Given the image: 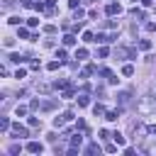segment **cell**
Instances as JSON below:
<instances>
[{
  "label": "cell",
  "mask_w": 156,
  "mask_h": 156,
  "mask_svg": "<svg viewBox=\"0 0 156 156\" xmlns=\"http://www.w3.org/2000/svg\"><path fill=\"white\" fill-rule=\"evenodd\" d=\"M83 2H85V5H90V2H95V0H83Z\"/></svg>",
  "instance_id": "32"
},
{
  "label": "cell",
  "mask_w": 156,
  "mask_h": 156,
  "mask_svg": "<svg viewBox=\"0 0 156 156\" xmlns=\"http://www.w3.org/2000/svg\"><path fill=\"white\" fill-rule=\"evenodd\" d=\"M83 41H95V34H93V32H85V34H83Z\"/></svg>",
  "instance_id": "17"
},
{
  "label": "cell",
  "mask_w": 156,
  "mask_h": 156,
  "mask_svg": "<svg viewBox=\"0 0 156 156\" xmlns=\"http://www.w3.org/2000/svg\"><path fill=\"white\" fill-rule=\"evenodd\" d=\"M112 139H115V141H117V144H124V136H122V134H119V132H115V134H112Z\"/></svg>",
  "instance_id": "22"
},
{
  "label": "cell",
  "mask_w": 156,
  "mask_h": 156,
  "mask_svg": "<svg viewBox=\"0 0 156 156\" xmlns=\"http://www.w3.org/2000/svg\"><path fill=\"white\" fill-rule=\"evenodd\" d=\"M10 61H15V63H20V61H24V56H20V54H12V56H10Z\"/></svg>",
  "instance_id": "25"
},
{
  "label": "cell",
  "mask_w": 156,
  "mask_h": 156,
  "mask_svg": "<svg viewBox=\"0 0 156 156\" xmlns=\"http://www.w3.org/2000/svg\"><path fill=\"white\" fill-rule=\"evenodd\" d=\"M27 151H29V154H41L44 146H41L39 141H27Z\"/></svg>",
  "instance_id": "1"
},
{
  "label": "cell",
  "mask_w": 156,
  "mask_h": 156,
  "mask_svg": "<svg viewBox=\"0 0 156 156\" xmlns=\"http://www.w3.org/2000/svg\"><path fill=\"white\" fill-rule=\"evenodd\" d=\"M95 71H98V68H95V66H93V63H88V66H85V71H83V76H80V78H85V76H90V73H95Z\"/></svg>",
  "instance_id": "9"
},
{
  "label": "cell",
  "mask_w": 156,
  "mask_h": 156,
  "mask_svg": "<svg viewBox=\"0 0 156 156\" xmlns=\"http://www.w3.org/2000/svg\"><path fill=\"white\" fill-rule=\"evenodd\" d=\"M37 90H39V93H49V85H46V83H37Z\"/></svg>",
  "instance_id": "19"
},
{
  "label": "cell",
  "mask_w": 156,
  "mask_h": 156,
  "mask_svg": "<svg viewBox=\"0 0 156 156\" xmlns=\"http://www.w3.org/2000/svg\"><path fill=\"white\" fill-rule=\"evenodd\" d=\"M122 76H134V66L132 63H124L122 66Z\"/></svg>",
  "instance_id": "5"
},
{
  "label": "cell",
  "mask_w": 156,
  "mask_h": 156,
  "mask_svg": "<svg viewBox=\"0 0 156 156\" xmlns=\"http://www.w3.org/2000/svg\"><path fill=\"white\" fill-rule=\"evenodd\" d=\"M73 44H76V37L73 34H66L63 37V46H73Z\"/></svg>",
  "instance_id": "7"
},
{
  "label": "cell",
  "mask_w": 156,
  "mask_h": 156,
  "mask_svg": "<svg viewBox=\"0 0 156 156\" xmlns=\"http://www.w3.org/2000/svg\"><path fill=\"white\" fill-rule=\"evenodd\" d=\"M17 34H20V39H32V34H29V29H27V27H20V32H17Z\"/></svg>",
  "instance_id": "6"
},
{
  "label": "cell",
  "mask_w": 156,
  "mask_h": 156,
  "mask_svg": "<svg viewBox=\"0 0 156 156\" xmlns=\"http://www.w3.org/2000/svg\"><path fill=\"white\" fill-rule=\"evenodd\" d=\"M61 63H63V61H51V63H49V66H46V68H49V71H56V68H58V66H61Z\"/></svg>",
  "instance_id": "18"
},
{
  "label": "cell",
  "mask_w": 156,
  "mask_h": 156,
  "mask_svg": "<svg viewBox=\"0 0 156 156\" xmlns=\"http://www.w3.org/2000/svg\"><path fill=\"white\" fill-rule=\"evenodd\" d=\"M93 112H95V115H105V107H102V105H100V102H98V105H95V107H93Z\"/></svg>",
  "instance_id": "20"
},
{
  "label": "cell",
  "mask_w": 156,
  "mask_h": 156,
  "mask_svg": "<svg viewBox=\"0 0 156 156\" xmlns=\"http://www.w3.org/2000/svg\"><path fill=\"white\" fill-rule=\"evenodd\" d=\"M105 12H107V15H119V12H122V7H119L117 2H110V5L105 7Z\"/></svg>",
  "instance_id": "3"
},
{
  "label": "cell",
  "mask_w": 156,
  "mask_h": 156,
  "mask_svg": "<svg viewBox=\"0 0 156 156\" xmlns=\"http://www.w3.org/2000/svg\"><path fill=\"white\" fill-rule=\"evenodd\" d=\"M151 93H154V95H156V80H154V83H151Z\"/></svg>",
  "instance_id": "31"
},
{
  "label": "cell",
  "mask_w": 156,
  "mask_h": 156,
  "mask_svg": "<svg viewBox=\"0 0 156 156\" xmlns=\"http://www.w3.org/2000/svg\"><path fill=\"white\" fill-rule=\"evenodd\" d=\"M139 49H144V51L151 49V41H149V39H141V41H139Z\"/></svg>",
  "instance_id": "14"
},
{
  "label": "cell",
  "mask_w": 156,
  "mask_h": 156,
  "mask_svg": "<svg viewBox=\"0 0 156 156\" xmlns=\"http://www.w3.org/2000/svg\"><path fill=\"white\" fill-rule=\"evenodd\" d=\"M10 154L17 156V154H20V144H12V146H10Z\"/></svg>",
  "instance_id": "26"
},
{
  "label": "cell",
  "mask_w": 156,
  "mask_h": 156,
  "mask_svg": "<svg viewBox=\"0 0 156 156\" xmlns=\"http://www.w3.org/2000/svg\"><path fill=\"white\" fill-rule=\"evenodd\" d=\"M80 141H83V136H80V134H73V136H71V146H76V149H78V146H80Z\"/></svg>",
  "instance_id": "8"
},
{
  "label": "cell",
  "mask_w": 156,
  "mask_h": 156,
  "mask_svg": "<svg viewBox=\"0 0 156 156\" xmlns=\"http://www.w3.org/2000/svg\"><path fill=\"white\" fill-rule=\"evenodd\" d=\"M12 2H15V0H5V5H12Z\"/></svg>",
  "instance_id": "33"
},
{
  "label": "cell",
  "mask_w": 156,
  "mask_h": 156,
  "mask_svg": "<svg viewBox=\"0 0 156 156\" xmlns=\"http://www.w3.org/2000/svg\"><path fill=\"white\" fill-rule=\"evenodd\" d=\"M117 117H119V110H110V112H105V119H107V122H115Z\"/></svg>",
  "instance_id": "4"
},
{
  "label": "cell",
  "mask_w": 156,
  "mask_h": 156,
  "mask_svg": "<svg viewBox=\"0 0 156 156\" xmlns=\"http://www.w3.org/2000/svg\"><path fill=\"white\" fill-rule=\"evenodd\" d=\"M12 134H15V136H27L29 132H27V127H22V124H12Z\"/></svg>",
  "instance_id": "2"
},
{
  "label": "cell",
  "mask_w": 156,
  "mask_h": 156,
  "mask_svg": "<svg viewBox=\"0 0 156 156\" xmlns=\"http://www.w3.org/2000/svg\"><path fill=\"white\" fill-rule=\"evenodd\" d=\"M117 98H119V105H127L129 102V93H119Z\"/></svg>",
  "instance_id": "11"
},
{
  "label": "cell",
  "mask_w": 156,
  "mask_h": 156,
  "mask_svg": "<svg viewBox=\"0 0 156 156\" xmlns=\"http://www.w3.org/2000/svg\"><path fill=\"white\" fill-rule=\"evenodd\" d=\"M154 32H156V27H154Z\"/></svg>",
  "instance_id": "34"
},
{
  "label": "cell",
  "mask_w": 156,
  "mask_h": 156,
  "mask_svg": "<svg viewBox=\"0 0 156 156\" xmlns=\"http://www.w3.org/2000/svg\"><path fill=\"white\" fill-rule=\"evenodd\" d=\"M44 32H46V34H54V32H56V27H54V24H46V27H44Z\"/></svg>",
  "instance_id": "27"
},
{
  "label": "cell",
  "mask_w": 156,
  "mask_h": 156,
  "mask_svg": "<svg viewBox=\"0 0 156 156\" xmlns=\"http://www.w3.org/2000/svg\"><path fill=\"white\" fill-rule=\"evenodd\" d=\"M78 105H80V107L90 105V98H88V95H78Z\"/></svg>",
  "instance_id": "10"
},
{
  "label": "cell",
  "mask_w": 156,
  "mask_h": 156,
  "mask_svg": "<svg viewBox=\"0 0 156 156\" xmlns=\"http://www.w3.org/2000/svg\"><path fill=\"white\" fill-rule=\"evenodd\" d=\"M68 7H71V10H76V7H78V0H68Z\"/></svg>",
  "instance_id": "29"
},
{
  "label": "cell",
  "mask_w": 156,
  "mask_h": 156,
  "mask_svg": "<svg viewBox=\"0 0 156 156\" xmlns=\"http://www.w3.org/2000/svg\"><path fill=\"white\" fill-rule=\"evenodd\" d=\"M141 5H144V7H151V5H154V0H141Z\"/></svg>",
  "instance_id": "30"
},
{
  "label": "cell",
  "mask_w": 156,
  "mask_h": 156,
  "mask_svg": "<svg viewBox=\"0 0 156 156\" xmlns=\"http://www.w3.org/2000/svg\"><path fill=\"white\" fill-rule=\"evenodd\" d=\"M76 58H88V49H78L76 51Z\"/></svg>",
  "instance_id": "16"
},
{
  "label": "cell",
  "mask_w": 156,
  "mask_h": 156,
  "mask_svg": "<svg viewBox=\"0 0 156 156\" xmlns=\"http://www.w3.org/2000/svg\"><path fill=\"white\" fill-rule=\"evenodd\" d=\"M29 127H41V119H37V117H29Z\"/></svg>",
  "instance_id": "21"
},
{
  "label": "cell",
  "mask_w": 156,
  "mask_h": 156,
  "mask_svg": "<svg viewBox=\"0 0 156 156\" xmlns=\"http://www.w3.org/2000/svg\"><path fill=\"white\" fill-rule=\"evenodd\" d=\"M15 115H17V117H24V115H27V107H24V105H17Z\"/></svg>",
  "instance_id": "12"
},
{
  "label": "cell",
  "mask_w": 156,
  "mask_h": 156,
  "mask_svg": "<svg viewBox=\"0 0 156 156\" xmlns=\"http://www.w3.org/2000/svg\"><path fill=\"white\" fill-rule=\"evenodd\" d=\"M0 129H2V132L10 129V119H7V117H0Z\"/></svg>",
  "instance_id": "13"
},
{
  "label": "cell",
  "mask_w": 156,
  "mask_h": 156,
  "mask_svg": "<svg viewBox=\"0 0 156 156\" xmlns=\"http://www.w3.org/2000/svg\"><path fill=\"white\" fill-rule=\"evenodd\" d=\"M56 58H58V61H66V51L58 49V51H56Z\"/></svg>",
  "instance_id": "24"
},
{
  "label": "cell",
  "mask_w": 156,
  "mask_h": 156,
  "mask_svg": "<svg viewBox=\"0 0 156 156\" xmlns=\"http://www.w3.org/2000/svg\"><path fill=\"white\" fill-rule=\"evenodd\" d=\"M95 151H100V146H98V144H90V146L85 149V154H95Z\"/></svg>",
  "instance_id": "23"
},
{
  "label": "cell",
  "mask_w": 156,
  "mask_h": 156,
  "mask_svg": "<svg viewBox=\"0 0 156 156\" xmlns=\"http://www.w3.org/2000/svg\"><path fill=\"white\" fill-rule=\"evenodd\" d=\"M22 5H24V7H34L37 2H32V0H22Z\"/></svg>",
  "instance_id": "28"
},
{
  "label": "cell",
  "mask_w": 156,
  "mask_h": 156,
  "mask_svg": "<svg viewBox=\"0 0 156 156\" xmlns=\"http://www.w3.org/2000/svg\"><path fill=\"white\" fill-rule=\"evenodd\" d=\"M107 54H110V49H107V46H100V49H98V56H100V58H105Z\"/></svg>",
  "instance_id": "15"
}]
</instances>
